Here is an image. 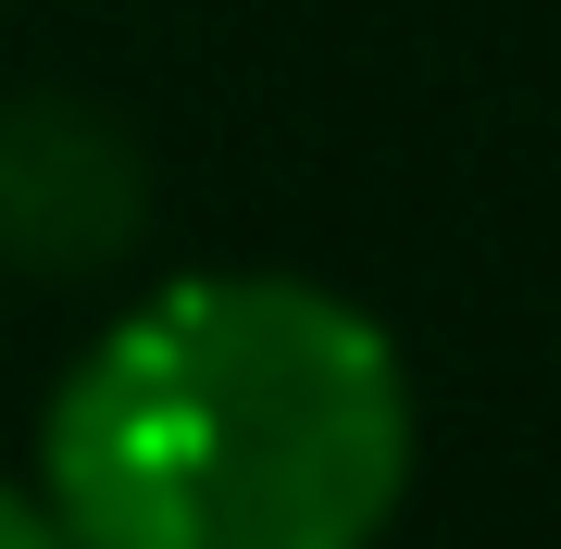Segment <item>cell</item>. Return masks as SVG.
Wrapping results in <instances>:
<instances>
[{"mask_svg": "<svg viewBox=\"0 0 561 549\" xmlns=\"http://www.w3.org/2000/svg\"><path fill=\"white\" fill-rule=\"evenodd\" d=\"M76 549H375L412 500L400 338L312 275H175L38 412Z\"/></svg>", "mask_w": 561, "mask_h": 549, "instance_id": "6da1fadb", "label": "cell"}, {"mask_svg": "<svg viewBox=\"0 0 561 549\" xmlns=\"http://www.w3.org/2000/svg\"><path fill=\"white\" fill-rule=\"evenodd\" d=\"M150 238V150L76 88L0 101V263L13 275H113Z\"/></svg>", "mask_w": 561, "mask_h": 549, "instance_id": "7a4b0ae2", "label": "cell"}, {"mask_svg": "<svg viewBox=\"0 0 561 549\" xmlns=\"http://www.w3.org/2000/svg\"><path fill=\"white\" fill-rule=\"evenodd\" d=\"M0 549H76L50 525V500H25V488H0Z\"/></svg>", "mask_w": 561, "mask_h": 549, "instance_id": "3957f363", "label": "cell"}]
</instances>
